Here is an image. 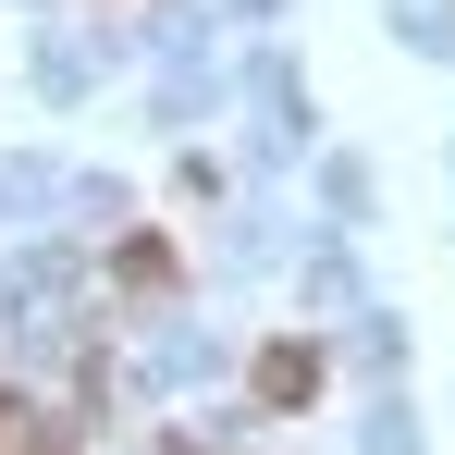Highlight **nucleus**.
I'll return each instance as SVG.
<instances>
[{"label": "nucleus", "instance_id": "1", "mask_svg": "<svg viewBox=\"0 0 455 455\" xmlns=\"http://www.w3.org/2000/svg\"><path fill=\"white\" fill-rule=\"evenodd\" d=\"M307 381H320V357H307V345H271V357H259V394H271V406H296Z\"/></svg>", "mask_w": 455, "mask_h": 455}]
</instances>
